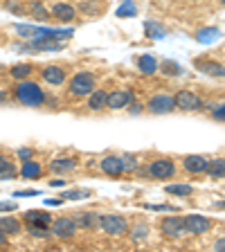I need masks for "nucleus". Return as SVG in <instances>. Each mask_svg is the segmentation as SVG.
I'll use <instances>...</instances> for the list:
<instances>
[{
    "label": "nucleus",
    "instance_id": "nucleus-1",
    "mask_svg": "<svg viewBox=\"0 0 225 252\" xmlns=\"http://www.w3.org/2000/svg\"><path fill=\"white\" fill-rule=\"evenodd\" d=\"M16 99L21 104L30 106V108H36L45 101V94L38 88V84H32V81H23V84L16 86Z\"/></svg>",
    "mask_w": 225,
    "mask_h": 252
},
{
    "label": "nucleus",
    "instance_id": "nucleus-2",
    "mask_svg": "<svg viewBox=\"0 0 225 252\" xmlns=\"http://www.w3.org/2000/svg\"><path fill=\"white\" fill-rule=\"evenodd\" d=\"M99 227L110 236H120V234H126L129 223L120 214H106V216H99Z\"/></svg>",
    "mask_w": 225,
    "mask_h": 252
},
{
    "label": "nucleus",
    "instance_id": "nucleus-3",
    "mask_svg": "<svg viewBox=\"0 0 225 252\" xmlns=\"http://www.w3.org/2000/svg\"><path fill=\"white\" fill-rule=\"evenodd\" d=\"M183 227L187 234H205V232H210L212 220L200 214H189L183 219Z\"/></svg>",
    "mask_w": 225,
    "mask_h": 252
},
{
    "label": "nucleus",
    "instance_id": "nucleus-4",
    "mask_svg": "<svg viewBox=\"0 0 225 252\" xmlns=\"http://www.w3.org/2000/svg\"><path fill=\"white\" fill-rule=\"evenodd\" d=\"M173 104H176V108H180V110H198V108H203V99H200L198 94H194V93H189V90H180L176 97H173Z\"/></svg>",
    "mask_w": 225,
    "mask_h": 252
},
{
    "label": "nucleus",
    "instance_id": "nucleus-5",
    "mask_svg": "<svg viewBox=\"0 0 225 252\" xmlns=\"http://www.w3.org/2000/svg\"><path fill=\"white\" fill-rule=\"evenodd\" d=\"M70 90L74 94H90L95 90V77L90 72H79L72 77V84H70Z\"/></svg>",
    "mask_w": 225,
    "mask_h": 252
},
{
    "label": "nucleus",
    "instance_id": "nucleus-6",
    "mask_svg": "<svg viewBox=\"0 0 225 252\" xmlns=\"http://www.w3.org/2000/svg\"><path fill=\"white\" fill-rule=\"evenodd\" d=\"M149 110H151L153 115H167V113L176 110L173 97H169V94H156V97H151V101H149Z\"/></svg>",
    "mask_w": 225,
    "mask_h": 252
},
{
    "label": "nucleus",
    "instance_id": "nucleus-7",
    "mask_svg": "<svg viewBox=\"0 0 225 252\" xmlns=\"http://www.w3.org/2000/svg\"><path fill=\"white\" fill-rule=\"evenodd\" d=\"M77 232V220L72 219H57L52 223V234L59 239H72Z\"/></svg>",
    "mask_w": 225,
    "mask_h": 252
},
{
    "label": "nucleus",
    "instance_id": "nucleus-8",
    "mask_svg": "<svg viewBox=\"0 0 225 252\" xmlns=\"http://www.w3.org/2000/svg\"><path fill=\"white\" fill-rule=\"evenodd\" d=\"M160 230H162V234L169 236V239H178L180 234H185L183 219H178V216H167V219H162V223H160Z\"/></svg>",
    "mask_w": 225,
    "mask_h": 252
},
{
    "label": "nucleus",
    "instance_id": "nucleus-9",
    "mask_svg": "<svg viewBox=\"0 0 225 252\" xmlns=\"http://www.w3.org/2000/svg\"><path fill=\"white\" fill-rule=\"evenodd\" d=\"M133 101V93L131 90H115V93L106 94V106L113 110H120V108H126V106Z\"/></svg>",
    "mask_w": 225,
    "mask_h": 252
},
{
    "label": "nucleus",
    "instance_id": "nucleus-10",
    "mask_svg": "<svg viewBox=\"0 0 225 252\" xmlns=\"http://www.w3.org/2000/svg\"><path fill=\"white\" fill-rule=\"evenodd\" d=\"M149 173H151V178H156V180H164V178H171L173 173H176V167H173L171 160H156V162L149 167Z\"/></svg>",
    "mask_w": 225,
    "mask_h": 252
},
{
    "label": "nucleus",
    "instance_id": "nucleus-11",
    "mask_svg": "<svg viewBox=\"0 0 225 252\" xmlns=\"http://www.w3.org/2000/svg\"><path fill=\"white\" fill-rule=\"evenodd\" d=\"M101 171L108 173V176H122V173H124V164H122V158L106 156L104 160H101Z\"/></svg>",
    "mask_w": 225,
    "mask_h": 252
},
{
    "label": "nucleus",
    "instance_id": "nucleus-12",
    "mask_svg": "<svg viewBox=\"0 0 225 252\" xmlns=\"http://www.w3.org/2000/svg\"><path fill=\"white\" fill-rule=\"evenodd\" d=\"M43 79H45L50 86H61L63 81H65V72H63L61 68H57V65H47V68L43 70Z\"/></svg>",
    "mask_w": 225,
    "mask_h": 252
},
{
    "label": "nucleus",
    "instance_id": "nucleus-13",
    "mask_svg": "<svg viewBox=\"0 0 225 252\" xmlns=\"http://www.w3.org/2000/svg\"><path fill=\"white\" fill-rule=\"evenodd\" d=\"M205 167H207V158L203 156H187L185 158V169L189 173H203Z\"/></svg>",
    "mask_w": 225,
    "mask_h": 252
},
{
    "label": "nucleus",
    "instance_id": "nucleus-14",
    "mask_svg": "<svg viewBox=\"0 0 225 252\" xmlns=\"http://www.w3.org/2000/svg\"><path fill=\"white\" fill-rule=\"evenodd\" d=\"M43 173V169H41V164L38 162H34V160H25V162H23V167H21V176L23 178H27V180H34V178H38V176H41Z\"/></svg>",
    "mask_w": 225,
    "mask_h": 252
},
{
    "label": "nucleus",
    "instance_id": "nucleus-15",
    "mask_svg": "<svg viewBox=\"0 0 225 252\" xmlns=\"http://www.w3.org/2000/svg\"><path fill=\"white\" fill-rule=\"evenodd\" d=\"M221 38V30H216V27H205V30H200L198 34H196V41L198 43H205V45H210V43H216Z\"/></svg>",
    "mask_w": 225,
    "mask_h": 252
},
{
    "label": "nucleus",
    "instance_id": "nucleus-16",
    "mask_svg": "<svg viewBox=\"0 0 225 252\" xmlns=\"http://www.w3.org/2000/svg\"><path fill=\"white\" fill-rule=\"evenodd\" d=\"M205 171L210 173V178H214V180L223 178V173H225L223 158H216V160H207V167H205Z\"/></svg>",
    "mask_w": 225,
    "mask_h": 252
},
{
    "label": "nucleus",
    "instance_id": "nucleus-17",
    "mask_svg": "<svg viewBox=\"0 0 225 252\" xmlns=\"http://www.w3.org/2000/svg\"><path fill=\"white\" fill-rule=\"evenodd\" d=\"M52 16H57L59 21H72L74 18V7L65 5V2H57L52 7Z\"/></svg>",
    "mask_w": 225,
    "mask_h": 252
},
{
    "label": "nucleus",
    "instance_id": "nucleus-18",
    "mask_svg": "<svg viewBox=\"0 0 225 252\" xmlns=\"http://www.w3.org/2000/svg\"><path fill=\"white\" fill-rule=\"evenodd\" d=\"M25 219H27V223H30V225H36V227H47V225H50V216H47L45 212L32 210V212H27V214H25Z\"/></svg>",
    "mask_w": 225,
    "mask_h": 252
},
{
    "label": "nucleus",
    "instance_id": "nucleus-19",
    "mask_svg": "<svg viewBox=\"0 0 225 252\" xmlns=\"http://www.w3.org/2000/svg\"><path fill=\"white\" fill-rule=\"evenodd\" d=\"M196 68L198 70H203V72H207V74H212V77H223V65L221 63H214V61H196Z\"/></svg>",
    "mask_w": 225,
    "mask_h": 252
},
{
    "label": "nucleus",
    "instance_id": "nucleus-20",
    "mask_svg": "<svg viewBox=\"0 0 225 252\" xmlns=\"http://www.w3.org/2000/svg\"><path fill=\"white\" fill-rule=\"evenodd\" d=\"M32 50H45V52H54V50H61V43L52 41V38H36L34 43H30Z\"/></svg>",
    "mask_w": 225,
    "mask_h": 252
},
{
    "label": "nucleus",
    "instance_id": "nucleus-21",
    "mask_svg": "<svg viewBox=\"0 0 225 252\" xmlns=\"http://www.w3.org/2000/svg\"><path fill=\"white\" fill-rule=\"evenodd\" d=\"M106 94H108V93H104V90H93V93H90V99H88L90 110L106 108Z\"/></svg>",
    "mask_w": 225,
    "mask_h": 252
},
{
    "label": "nucleus",
    "instance_id": "nucleus-22",
    "mask_svg": "<svg viewBox=\"0 0 225 252\" xmlns=\"http://www.w3.org/2000/svg\"><path fill=\"white\" fill-rule=\"evenodd\" d=\"M0 230L5 232V234H21V223L11 216H5V219H0Z\"/></svg>",
    "mask_w": 225,
    "mask_h": 252
},
{
    "label": "nucleus",
    "instance_id": "nucleus-23",
    "mask_svg": "<svg viewBox=\"0 0 225 252\" xmlns=\"http://www.w3.org/2000/svg\"><path fill=\"white\" fill-rule=\"evenodd\" d=\"M77 225L86 227V230H95V227H99V214H95V212H84Z\"/></svg>",
    "mask_w": 225,
    "mask_h": 252
},
{
    "label": "nucleus",
    "instance_id": "nucleus-24",
    "mask_svg": "<svg viewBox=\"0 0 225 252\" xmlns=\"http://www.w3.org/2000/svg\"><path fill=\"white\" fill-rule=\"evenodd\" d=\"M137 65H140V70L144 74H156L158 72V61L153 57H149V54H144V57H140V61H137Z\"/></svg>",
    "mask_w": 225,
    "mask_h": 252
},
{
    "label": "nucleus",
    "instance_id": "nucleus-25",
    "mask_svg": "<svg viewBox=\"0 0 225 252\" xmlns=\"http://www.w3.org/2000/svg\"><path fill=\"white\" fill-rule=\"evenodd\" d=\"M52 169L54 171H72L74 160L72 158H59V160H52Z\"/></svg>",
    "mask_w": 225,
    "mask_h": 252
},
{
    "label": "nucleus",
    "instance_id": "nucleus-26",
    "mask_svg": "<svg viewBox=\"0 0 225 252\" xmlns=\"http://www.w3.org/2000/svg\"><path fill=\"white\" fill-rule=\"evenodd\" d=\"M167 194H176V196H192L194 194V187L192 185H169Z\"/></svg>",
    "mask_w": 225,
    "mask_h": 252
},
{
    "label": "nucleus",
    "instance_id": "nucleus-27",
    "mask_svg": "<svg viewBox=\"0 0 225 252\" xmlns=\"http://www.w3.org/2000/svg\"><path fill=\"white\" fill-rule=\"evenodd\" d=\"M147 236H149V227L144 225V223H140V225H135L133 227V232H131V239L135 243H142V241H147Z\"/></svg>",
    "mask_w": 225,
    "mask_h": 252
},
{
    "label": "nucleus",
    "instance_id": "nucleus-28",
    "mask_svg": "<svg viewBox=\"0 0 225 252\" xmlns=\"http://www.w3.org/2000/svg\"><path fill=\"white\" fill-rule=\"evenodd\" d=\"M162 72L176 77V74H183V65L176 61H162Z\"/></svg>",
    "mask_w": 225,
    "mask_h": 252
},
{
    "label": "nucleus",
    "instance_id": "nucleus-29",
    "mask_svg": "<svg viewBox=\"0 0 225 252\" xmlns=\"http://www.w3.org/2000/svg\"><path fill=\"white\" fill-rule=\"evenodd\" d=\"M135 14H137V9H135V5H133L131 0H126L124 5L117 9V16H120V18H131V16H135Z\"/></svg>",
    "mask_w": 225,
    "mask_h": 252
},
{
    "label": "nucleus",
    "instance_id": "nucleus-30",
    "mask_svg": "<svg viewBox=\"0 0 225 252\" xmlns=\"http://www.w3.org/2000/svg\"><path fill=\"white\" fill-rule=\"evenodd\" d=\"M144 30H147L149 38H164V27L156 25V23H147V25H144Z\"/></svg>",
    "mask_w": 225,
    "mask_h": 252
},
{
    "label": "nucleus",
    "instance_id": "nucleus-31",
    "mask_svg": "<svg viewBox=\"0 0 225 252\" xmlns=\"http://www.w3.org/2000/svg\"><path fill=\"white\" fill-rule=\"evenodd\" d=\"M11 74H14L16 79H25L32 74V65L30 63H21V65H16V68L11 70Z\"/></svg>",
    "mask_w": 225,
    "mask_h": 252
},
{
    "label": "nucleus",
    "instance_id": "nucleus-32",
    "mask_svg": "<svg viewBox=\"0 0 225 252\" xmlns=\"http://www.w3.org/2000/svg\"><path fill=\"white\" fill-rule=\"evenodd\" d=\"M122 164H124V171H135L137 169V158L135 156H124L122 158Z\"/></svg>",
    "mask_w": 225,
    "mask_h": 252
},
{
    "label": "nucleus",
    "instance_id": "nucleus-33",
    "mask_svg": "<svg viewBox=\"0 0 225 252\" xmlns=\"http://www.w3.org/2000/svg\"><path fill=\"white\" fill-rule=\"evenodd\" d=\"M16 32H18V36H34V34H36V27H32V25H16Z\"/></svg>",
    "mask_w": 225,
    "mask_h": 252
},
{
    "label": "nucleus",
    "instance_id": "nucleus-34",
    "mask_svg": "<svg viewBox=\"0 0 225 252\" xmlns=\"http://www.w3.org/2000/svg\"><path fill=\"white\" fill-rule=\"evenodd\" d=\"M90 196V191H65V194H63V198H68V200H79V198H88Z\"/></svg>",
    "mask_w": 225,
    "mask_h": 252
},
{
    "label": "nucleus",
    "instance_id": "nucleus-35",
    "mask_svg": "<svg viewBox=\"0 0 225 252\" xmlns=\"http://www.w3.org/2000/svg\"><path fill=\"white\" fill-rule=\"evenodd\" d=\"M30 234L32 236H38V239H45V236H50V234H47V227H36V225H30Z\"/></svg>",
    "mask_w": 225,
    "mask_h": 252
},
{
    "label": "nucleus",
    "instance_id": "nucleus-36",
    "mask_svg": "<svg viewBox=\"0 0 225 252\" xmlns=\"http://www.w3.org/2000/svg\"><path fill=\"white\" fill-rule=\"evenodd\" d=\"M16 176V169L14 167H7V169H2L0 171V180H11Z\"/></svg>",
    "mask_w": 225,
    "mask_h": 252
},
{
    "label": "nucleus",
    "instance_id": "nucleus-37",
    "mask_svg": "<svg viewBox=\"0 0 225 252\" xmlns=\"http://www.w3.org/2000/svg\"><path fill=\"white\" fill-rule=\"evenodd\" d=\"M214 120H216V122H223V120H225V106H223V104H219V106L214 108Z\"/></svg>",
    "mask_w": 225,
    "mask_h": 252
},
{
    "label": "nucleus",
    "instance_id": "nucleus-38",
    "mask_svg": "<svg viewBox=\"0 0 225 252\" xmlns=\"http://www.w3.org/2000/svg\"><path fill=\"white\" fill-rule=\"evenodd\" d=\"M32 11H34V14H38V18H47V11L43 9L38 2H34V5H32Z\"/></svg>",
    "mask_w": 225,
    "mask_h": 252
},
{
    "label": "nucleus",
    "instance_id": "nucleus-39",
    "mask_svg": "<svg viewBox=\"0 0 225 252\" xmlns=\"http://www.w3.org/2000/svg\"><path fill=\"white\" fill-rule=\"evenodd\" d=\"M18 205L16 203H0V212H14Z\"/></svg>",
    "mask_w": 225,
    "mask_h": 252
},
{
    "label": "nucleus",
    "instance_id": "nucleus-40",
    "mask_svg": "<svg viewBox=\"0 0 225 252\" xmlns=\"http://www.w3.org/2000/svg\"><path fill=\"white\" fill-rule=\"evenodd\" d=\"M32 156H34V153H32V149H21V151H18V158H21V160H30Z\"/></svg>",
    "mask_w": 225,
    "mask_h": 252
},
{
    "label": "nucleus",
    "instance_id": "nucleus-41",
    "mask_svg": "<svg viewBox=\"0 0 225 252\" xmlns=\"http://www.w3.org/2000/svg\"><path fill=\"white\" fill-rule=\"evenodd\" d=\"M16 196H25V198H30V196H41V194L34 191V189H27V191H16Z\"/></svg>",
    "mask_w": 225,
    "mask_h": 252
},
{
    "label": "nucleus",
    "instance_id": "nucleus-42",
    "mask_svg": "<svg viewBox=\"0 0 225 252\" xmlns=\"http://www.w3.org/2000/svg\"><path fill=\"white\" fill-rule=\"evenodd\" d=\"M7 167H11L9 160H7L5 156H0V171H2V169H7Z\"/></svg>",
    "mask_w": 225,
    "mask_h": 252
},
{
    "label": "nucleus",
    "instance_id": "nucleus-43",
    "mask_svg": "<svg viewBox=\"0 0 225 252\" xmlns=\"http://www.w3.org/2000/svg\"><path fill=\"white\" fill-rule=\"evenodd\" d=\"M5 243H7V234L0 230V246H5Z\"/></svg>",
    "mask_w": 225,
    "mask_h": 252
},
{
    "label": "nucleus",
    "instance_id": "nucleus-44",
    "mask_svg": "<svg viewBox=\"0 0 225 252\" xmlns=\"http://www.w3.org/2000/svg\"><path fill=\"white\" fill-rule=\"evenodd\" d=\"M216 250H223V248H225V241H223V239H219V241H216Z\"/></svg>",
    "mask_w": 225,
    "mask_h": 252
}]
</instances>
